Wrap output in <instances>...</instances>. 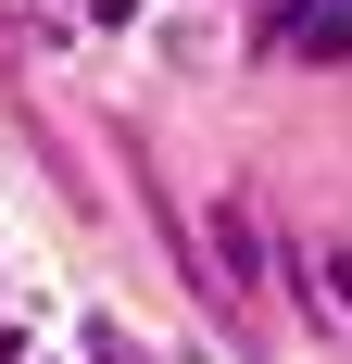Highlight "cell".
<instances>
[{
	"mask_svg": "<svg viewBox=\"0 0 352 364\" xmlns=\"http://www.w3.org/2000/svg\"><path fill=\"white\" fill-rule=\"evenodd\" d=\"M264 50H289V63H340V50H352V0H277V13H264Z\"/></svg>",
	"mask_w": 352,
	"mask_h": 364,
	"instance_id": "obj_1",
	"label": "cell"
},
{
	"mask_svg": "<svg viewBox=\"0 0 352 364\" xmlns=\"http://www.w3.org/2000/svg\"><path fill=\"white\" fill-rule=\"evenodd\" d=\"M327 277H340V301H352V252H327Z\"/></svg>",
	"mask_w": 352,
	"mask_h": 364,
	"instance_id": "obj_2",
	"label": "cell"
}]
</instances>
